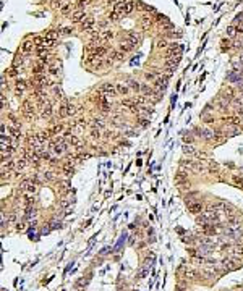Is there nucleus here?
I'll return each mask as SVG.
<instances>
[{"mask_svg": "<svg viewBox=\"0 0 243 291\" xmlns=\"http://www.w3.org/2000/svg\"><path fill=\"white\" fill-rule=\"evenodd\" d=\"M138 41H140V37H138V36H135V34H130V36H128L127 39L122 42V49H123L125 52H127V50H131L133 47L138 44Z\"/></svg>", "mask_w": 243, "mask_h": 291, "instance_id": "f257e3e1", "label": "nucleus"}, {"mask_svg": "<svg viewBox=\"0 0 243 291\" xmlns=\"http://www.w3.org/2000/svg\"><path fill=\"white\" fill-rule=\"evenodd\" d=\"M99 92H102L105 97H112V95H115L117 94V86H114V84H102V86L99 87Z\"/></svg>", "mask_w": 243, "mask_h": 291, "instance_id": "f03ea898", "label": "nucleus"}, {"mask_svg": "<svg viewBox=\"0 0 243 291\" xmlns=\"http://www.w3.org/2000/svg\"><path fill=\"white\" fill-rule=\"evenodd\" d=\"M65 149H66V146H65V142H63V139L62 138H58V139H55L54 141V144H52V151L55 152V154H63L65 152Z\"/></svg>", "mask_w": 243, "mask_h": 291, "instance_id": "7ed1b4c3", "label": "nucleus"}, {"mask_svg": "<svg viewBox=\"0 0 243 291\" xmlns=\"http://www.w3.org/2000/svg\"><path fill=\"white\" fill-rule=\"evenodd\" d=\"M225 234L229 236V238H232V239H240L242 238V234H243V231L240 228H230V226H227Z\"/></svg>", "mask_w": 243, "mask_h": 291, "instance_id": "20e7f679", "label": "nucleus"}, {"mask_svg": "<svg viewBox=\"0 0 243 291\" xmlns=\"http://www.w3.org/2000/svg\"><path fill=\"white\" fill-rule=\"evenodd\" d=\"M75 113V105L71 104H63L60 107V117H71Z\"/></svg>", "mask_w": 243, "mask_h": 291, "instance_id": "39448f33", "label": "nucleus"}, {"mask_svg": "<svg viewBox=\"0 0 243 291\" xmlns=\"http://www.w3.org/2000/svg\"><path fill=\"white\" fill-rule=\"evenodd\" d=\"M83 29L84 31H88V33H92V31H96V23L92 18H84V21H83Z\"/></svg>", "mask_w": 243, "mask_h": 291, "instance_id": "423d86ee", "label": "nucleus"}, {"mask_svg": "<svg viewBox=\"0 0 243 291\" xmlns=\"http://www.w3.org/2000/svg\"><path fill=\"white\" fill-rule=\"evenodd\" d=\"M167 79H169V74H164V76H157V78L154 79V86L159 87V89H162V87L167 86Z\"/></svg>", "mask_w": 243, "mask_h": 291, "instance_id": "0eeeda50", "label": "nucleus"}, {"mask_svg": "<svg viewBox=\"0 0 243 291\" xmlns=\"http://www.w3.org/2000/svg\"><path fill=\"white\" fill-rule=\"evenodd\" d=\"M34 45H36V42H34V41H31V39H26V41L23 42V45H21V50H23L25 53H29V52H33Z\"/></svg>", "mask_w": 243, "mask_h": 291, "instance_id": "6e6552de", "label": "nucleus"}, {"mask_svg": "<svg viewBox=\"0 0 243 291\" xmlns=\"http://www.w3.org/2000/svg\"><path fill=\"white\" fill-rule=\"evenodd\" d=\"M70 18H71V21H73V23H79V21L83 23V21H84V18H86V15H84V12H83V10H78V12H75Z\"/></svg>", "mask_w": 243, "mask_h": 291, "instance_id": "1a4fd4ad", "label": "nucleus"}, {"mask_svg": "<svg viewBox=\"0 0 243 291\" xmlns=\"http://www.w3.org/2000/svg\"><path fill=\"white\" fill-rule=\"evenodd\" d=\"M57 7H58V10H60V12L66 13L68 10H70L71 3L68 2V0H57Z\"/></svg>", "mask_w": 243, "mask_h": 291, "instance_id": "9d476101", "label": "nucleus"}, {"mask_svg": "<svg viewBox=\"0 0 243 291\" xmlns=\"http://www.w3.org/2000/svg\"><path fill=\"white\" fill-rule=\"evenodd\" d=\"M23 112H25V115L28 117V118H31L34 115V107L31 105V102H25L23 104Z\"/></svg>", "mask_w": 243, "mask_h": 291, "instance_id": "9b49d317", "label": "nucleus"}, {"mask_svg": "<svg viewBox=\"0 0 243 291\" xmlns=\"http://www.w3.org/2000/svg\"><path fill=\"white\" fill-rule=\"evenodd\" d=\"M44 70H45V63H44V62H41V60H37V62L34 63L33 71H34L36 74H42V73H44Z\"/></svg>", "mask_w": 243, "mask_h": 291, "instance_id": "f8f14e48", "label": "nucleus"}, {"mask_svg": "<svg viewBox=\"0 0 243 291\" xmlns=\"http://www.w3.org/2000/svg\"><path fill=\"white\" fill-rule=\"evenodd\" d=\"M37 57H39V60H41V62H49V52H47V49H44V47H39V55H37Z\"/></svg>", "mask_w": 243, "mask_h": 291, "instance_id": "ddd939ff", "label": "nucleus"}, {"mask_svg": "<svg viewBox=\"0 0 243 291\" xmlns=\"http://www.w3.org/2000/svg\"><path fill=\"white\" fill-rule=\"evenodd\" d=\"M26 86H28V84H26V82L23 81V79H18V81H16V92H18V94L21 95V94H23V92H25Z\"/></svg>", "mask_w": 243, "mask_h": 291, "instance_id": "4468645a", "label": "nucleus"}, {"mask_svg": "<svg viewBox=\"0 0 243 291\" xmlns=\"http://www.w3.org/2000/svg\"><path fill=\"white\" fill-rule=\"evenodd\" d=\"M92 52H94L96 55H97V57H101V58H102L104 55L107 53V49H105V47H102V45H97L96 49H92Z\"/></svg>", "mask_w": 243, "mask_h": 291, "instance_id": "2eb2a0df", "label": "nucleus"}, {"mask_svg": "<svg viewBox=\"0 0 243 291\" xmlns=\"http://www.w3.org/2000/svg\"><path fill=\"white\" fill-rule=\"evenodd\" d=\"M225 121L229 125H232V126H238V125L242 123V120H240L238 117H229V118H225Z\"/></svg>", "mask_w": 243, "mask_h": 291, "instance_id": "dca6fc26", "label": "nucleus"}, {"mask_svg": "<svg viewBox=\"0 0 243 291\" xmlns=\"http://www.w3.org/2000/svg\"><path fill=\"white\" fill-rule=\"evenodd\" d=\"M201 210H203L201 204H198V202H196V204H190V212L191 213H199Z\"/></svg>", "mask_w": 243, "mask_h": 291, "instance_id": "f3484780", "label": "nucleus"}, {"mask_svg": "<svg viewBox=\"0 0 243 291\" xmlns=\"http://www.w3.org/2000/svg\"><path fill=\"white\" fill-rule=\"evenodd\" d=\"M52 113V107L49 104H42V117H50Z\"/></svg>", "mask_w": 243, "mask_h": 291, "instance_id": "a211bd4d", "label": "nucleus"}, {"mask_svg": "<svg viewBox=\"0 0 243 291\" xmlns=\"http://www.w3.org/2000/svg\"><path fill=\"white\" fill-rule=\"evenodd\" d=\"M45 39H47V41H52V42H55V41H57V37H58V34L57 33H55V31H49V33H45Z\"/></svg>", "mask_w": 243, "mask_h": 291, "instance_id": "6ab92c4d", "label": "nucleus"}, {"mask_svg": "<svg viewBox=\"0 0 243 291\" xmlns=\"http://www.w3.org/2000/svg\"><path fill=\"white\" fill-rule=\"evenodd\" d=\"M37 139L41 141V142H44V141L49 139V136H50V131H42V133H37Z\"/></svg>", "mask_w": 243, "mask_h": 291, "instance_id": "aec40b11", "label": "nucleus"}, {"mask_svg": "<svg viewBox=\"0 0 243 291\" xmlns=\"http://www.w3.org/2000/svg\"><path fill=\"white\" fill-rule=\"evenodd\" d=\"M28 160L31 162V164L37 165V164H39V155H37V154H34V152H33V154L29 152V154H28Z\"/></svg>", "mask_w": 243, "mask_h": 291, "instance_id": "412c9836", "label": "nucleus"}, {"mask_svg": "<svg viewBox=\"0 0 243 291\" xmlns=\"http://www.w3.org/2000/svg\"><path fill=\"white\" fill-rule=\"evenodd\" d=\"M227 223H229V226H230V228H240V221L237 220L235 217H230Z\"/></svg>", "mask_w": 243, "mask_h": 291, "instance_id": "4be33fe9", "label": "nucleus"}, {"mask_svg": "<svg viewBox=\"0 0 243 291\" xmlns=\"http://www.w3.org/2000/svg\"><path fill=\"white\" fill-rule=\"evenodd\" d=\"M66 142L70 144V146H78V144H79V139L76 138V136H68Z\"/></svg>", "mask_w": 243, "mask_h": 291, "instance_id": "5701e85b", "label": "nucleus"}, {"mask_svg": "<svg viewBox=\"0 0 243 291\" xmlns=\"http://www.w3.org/2000/svg\"><path fill=\"white\" fill-rule=\"evenodd\" d=\"M133 8H135V3L133 2H125V13H131L133 12Z\"/></svg>", "mask_w": 243, "mask_h": 291, "instance_id": "b1692460", "label": "nucleus"}, {"mask_svg": "<svg viewBox=\"0 0 243 291\" xmlns=\"http://www.w3.org/2000/svg\"><path fill=\"white\" fill-rule=\"evenodd\" d=\"M183 152L188 154V155H196V151H194L191 146H183Z\"/></svg>", "mask_w": 243, "mask_h": 291, "instance_id": "393cba45", "label": "nucleus"}, {"mask_svg": "<svg viewBox=\"0 0 243 291\" xmlns=\"http://www.w3.org/2000/svg\"><path fill=\"white\" fill-rule=\"evenodd\" d=\"M70 204H71V197H66V199H62V201H60V205H62L63 209H68Z\"/></svg>", "mask_w": 243, "mask_h": 291, "instance_id": "a878e982", "label": "nucleus"}, {"mask_svg": "<svg viewBox=\"0 0 243 291\" xmlns=\"http://www.w3.org/2000/svg\"><path fill=\"white\" fill-rule=\"evenodd\" d=\"M227 34H229L230 37H233L235 34H238V31H237V28H235V26H229V28H227Z\"/></svg>", "mask_w": 243, "mask_h": 291, "instance_id": "bb28decb", "label": "nucleus"}, {"mask_svg": "<svg viewBox=\"0 0 243 291\" xmlns=\"http://www.w3.org/2000/svg\"><path fill=\"white\" fill-rule=\"evenodd\" d=\"M25 165H26V160H25V159H20V160L16 162V165H15V167H16V170L20 172V170H23V168H25Z\"/></svg>", "mask_w": 243, "mask_h": 291, "instance_id": "cd10ccee", "label": "nucleus"}, {"mask_svg": "<svg viewBox=\"0 0 243 291\" xmlns=\"http://www.w3.org/2000/svg\"><path fill=\"white\" fill-rule=\"evenodd\" d=\"M117 92H120V94H127V92H128V86L118 84V86H117Z\"/></svg>", "mask_w": 243, "mask_h": 291, "instance_id": "c85d7f7f", "label": "nucleus"}, {"mask_svg": "<svg viewBox=\"0 0 243 291\" xmlns=\"http://www.w3.org/2000/svg\"><path fill=\"white\" fill-rule=\"evenodd\" d=\"M141 23H143V28H148V26L151 25V20H149V16H143Z\"/></svg>", "mask_w": 243, "mask_h": 291, "instance_id": "c756f323", "label": "nucleus"}, {"mask_svg": "<svg viewBox=\"0 0 243 291\" xmlns=\"http://www.w3.org/2000/svg\"><path fill=\"white\" fill-rule=\"evenodd\" d=\"M157 47H159V49H165V47H167V41H164V39H161V41H157Z\"/></svg>", "mask_w": 243, "mask_h": 291, "instance_id": "7c9ffc66", "label": "nucleus"}, {"mask_svg": "<svg viewBox=\"0 0 243 291\" xmlns=\"http://www.w3.org/2000/svg\"><path fill=\"white\" fill-rule=\"evenodd\" d=\"M230 47H232L230 41H229V39H224V41H222V49L225 50V49H230Z\"/></svg>", "mask_w": 243, "mask_h": 291, "instance_id": "2f4dec72", "label": "nucleus"}, {"mask_svg": "<svg viewBox=\"0 0 243 291\" xmlns=\"http://www.w3.org/2000/svg\"><path fill=\"white\" fill-rule=\"evenodd\" d=\"M128 84H130V86H131L135 91H140V89H141V86H140V84H138L136 81H128Z\"/></svg>", "mask_w": 243, "mask_h": 291, "instance_id": "473e14b6", "label": "nucleus"}, {"mask_svg": "<svg viewBox=\"0 0 243 291\" xmlns=\"http://www.w3.org/2000/svg\"><path fill=\"white\" fill-rule=\"evenodd\" d=\"M233 181L237 183V186H242V188H243V178H240V177H233Z\"/></svg>", "mask_w": 243, "mask_h": 291, "instance_id": "72a5a7b5", "label": "nucleus"}, {"mask_svg": "<svg viewBox=\"0 0 243 291\" xmlns=\"http://www.w3.org/2000/svg\"><path fill=\"white\" fill-rule=\"evenodd\" d=\"M62 131V126H54L52 129H50V134H57V133Z\"/></svg>", "mask_w": 243, "mask_h": 291, "instance_id": "f704fd0d", "label": "nucleus"}, {"mask_svg": "<svg viewBox=\"0 0 243 291\" xmlns=\"http://www.w3.org/2000/svg\"><path fill=\"white\" fill-rule=\"evenodd\" d=\"M157 78V74H154V73H146V79L148 81H153V79H156Z\"/></svg>", "mask_w": 243, "mask_h": 291, "instance_id": "c9c22d12", "label": "nucleus"}, {"mask_svg": "<svg viewBox=\"0 0 243 291\" xmlns=\"http://www.w3.org/2000/svg\"><path fill=\"white\" fill-rule=\"evenodd\" d=\"M235 28H237V31H238V34H240V33H243V21H238V23H237V26H235Z\"/></svg>", "mask_w": 243, "mask_h": 291, "instance_id": "e433bc0d", "label": "nucleus"}, {"mask_svg": "<svg viewBox=\"0 0 243 291\" xmlns=\"http://www.w3.org/2000/svg\"><path fill=\"white\" fill-rule=\"evenodd\" d=\"M50 73H52V74H57L58 73V65H52V66H50Z\"/></svg>", "mask_w": 243, "mask_h": 291, "instance_id": "4c0bfd02", "label": "nucleus"}, {"mask_svg": "<svg viewBox=\"0 0 243 291\" xmlns=\"http://www.w3.org/2000/svg\"><path fill=\"white\" fill-rule=\"evenodd\" d=\"M26 215H28V217H36V210H34V209H28V210H26Z\"/></svg>", "mask_w": 243, "mask_h": 291, "instance_id": "58836bf2", "label": "nucleus"}, {"mask_svg": "<svg viewBox=\"0 0 243 291\" xmlns=\"http://www.w3.org/2000/svg\"><path fill=\"white\" fill-rule=\"evenodd\" d=\"M94 125H96L97 128H104V121H102L101 118H97V120H96V121H94Z\"/></svg>", "mask_w": 243, "mask_h": 291, "instance_id": "ea45409f", "label": "nucleus"}, {"mask_svg": "<svg viewBox=\"0 0 243 291\" xmlns=\"http://www.w3.org/2000/svg\"><path fill=\"white\" fill-rule=\"evenodd\" d=\"M25 228H26V225L23 223V221H21V223H16V230H18V231H23Z\"/></svg>", "mask_w": 243, "mask_h": 291, "instance_id": "a19ab883", "label": "nucleus"}, {"mask_svg": "<svg viewBox=\"0 0 243 291\" xmlns=\"http://www.w3.org/2000/svg\"><path fill=\"white\" fill-rule=\"evenodd\" d=\"M88 2L89 0H78V7H84V5H88Z\"/></svg>", "mask_w": 243, "mask_h": 291, "instance_id": "79ce46f5", "label": "nucleus"}, {"mask_svg": "<svg viewBox=\"0 0 243 291\" xmlns=\"http://www.w3.org/2000/svg\"><path fill=\"white\" fill-rule=\"evenodd\" d=\"M91 136H92V138H99V129H94V131H92V133H91Z\"/></svg>", "mask_w": 243, "mask_h": 291, "instance_id": "37998d69", "label": "nucleus"}, {"mask_svg": "<svg viewBox=\"0 0 243 291\" xmlns=\"http://www.w3.org/2000/svg\"><path fill=\"white\" fill-rule=\"evenodd\" d=\"M15 218H16V215H15V213H10V215H8V220H10V221H15Z\"/></svg>", "mask_w": 243, "mask_h": 291, "instance_id": "c03bdc74", "label": "nucleus"}, {"mask_svg": "<svg viewBox=\"0 0 243 291\" xmlns=\"http://www.w3.org/2000/svg\"><path fill=\"white\" fill-rule=\"evenodd\" d=\"M10 74H12V76H15V74H16V70H15V68H13V70H10Z\"/></svg>", "mask_w": 243, "mask_h": 291, "instance_id": "a18cd8bd", "label": "nucleus"}, {"mask_svg": "<svg viewBox=\"0 0 243 291\" xmlns=\"http://www.w3.org/2000/svg\"><path fill=\"white\" fill-rule=\"evenodd\" d=\"M240 62H242V63H243V55H242V57H240Z\"/></svg>", "mask_w": 243, "mask_h": 291, "instance_id": "49530a36", "label": "nucleus"}, {"mask_svg": "<svg viewBox=\"0 0 243 291\" xmlns=\"http://www.w3.org/2000/svg\"><path fill=\"white\" fill-rule=\"evenodd\" d=\"M240 94H242V97H243V89H242V92H240Z\"/></svg>", "mask_w": 243, "mask_h": 291, "instance_id": "de8ad7c7", "label": "nucleus"}]
</instances>
